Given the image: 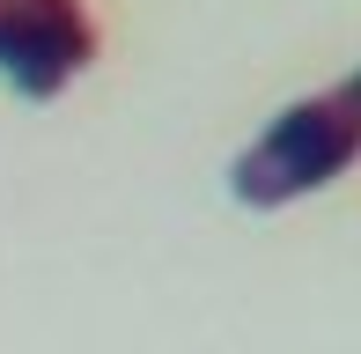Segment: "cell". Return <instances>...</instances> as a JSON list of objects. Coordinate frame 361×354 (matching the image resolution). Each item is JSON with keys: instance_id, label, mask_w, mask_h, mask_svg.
Wrapping results in <instances>:
<instances>
[{"instance_id": "3", "label": "cell", "mask_w": 361, "mask_h": 354, "mask_svg": "<svg viewBox=\"0 0 361 354\" xmlns=\"http://www.w3.org/2000/svg\"><path fill=\"white\" fill-rule=\"evenodd\" d=\"M339 96H347V104H354V111H361V67H354V74H347V82H339Z\"/></svg>"}, {"instance_id": "1", "label": "cell", "mask_w": 361, "mask_h": 354, "mask_svg": "<svg viewBox=\"0 0 361 354\" xmlns=\"http://www.w3.org/2000/svg\"><path fill=\"white\" fill-rule=\"evenodd\" d=\"M354 155H361V111L339 89H324V96L288 104L273 118V133L228 163V192L243 207H258V214H273V207L332 185L339 170H354Z\"/></svg>"}, {"instance_id": "2", "label": "cell", "mask_w": 361, "mask_h": 354, "mask_svg": "<svg viewBox=\"0 0 361 354\" xmlns=\"http://www.w3.org/2000/svg\"><path fill=\"white\" fill-rule=\"evenodd\" d=\"M96 52H104V30H96L89 0H23L8 37H0V74L15 96L52 104Z\"/></svg>"}, {"instance_id": "4", "label": "cell", "mask_w": 361, "mask_h": 354, "mask_svg": "<svg viewBox=\"0 0 361 354\" xmlns=\"http://www.w3.org/2000/svg\"><path fill=\"white\" fill-rule=\"evenodd\" d=\"M15 8H23V0H0V37H8V23H15Z\"/></svg>"}]
</instances>
